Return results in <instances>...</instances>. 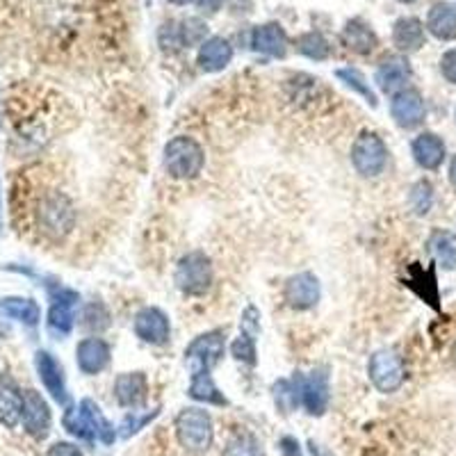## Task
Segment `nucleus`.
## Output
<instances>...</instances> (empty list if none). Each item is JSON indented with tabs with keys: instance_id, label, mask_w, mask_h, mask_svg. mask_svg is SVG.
<instances>
[{
	"instance_id": "obj_41",
	"label": "nucleus",
	"mask_w": 456,
	"mask_h": 456,
	"mask_svg": "<svg viewBox=\"0 0 456 456\" xmlns=\"http://www.w3.org/2000/svg\"><path fill=\"white\" fill-rule=\"evenodd\" d=\"M171 5H190V3H194V0H169Z\"/></svg>"
},
{
	"instance_id": "obj_2",
	"label": "nucleus",
	"mask_w": 456,
	"mask_h": 456,
	"mask_svg": "<svg viewBox=\"0 0 456 456\" xmlns=\"http://www.w3.org/2000/svg\"><path fill=\"white\" fill-rule=\"evenodd\" d=\"M162 162L171 178L176 181H192L206 167V151L194 137L178 135L165 144Z\"/></svg>"
},
{
	"instance_id": "obj_39",
	"label": "nucleus",
	"mask_w": 456,
	"mask_h": 456,
	"mask_svg": "<svg viewBox=\"0 0 456 456\" xmlns=\"http://www.w3.org/2000/svg\"><path fill=\"white\" fill-rule=\"evenodd\" d=\"M199 3V7H201V10H208V12H217L219 7H222V3L224 0H197Z\"/></svg>"
},
{
	"instance_id": "obj_6",
	"label": "nucleus",
	"mask_w": 456,
	"mask_h": 456,
	"mask_svg": "<svg viewBox=\"0 0 456 456\" xmlns=\"http://www.w3.org/2000/svg\"><path fill=\"white\" fill-rule=\"evenodd\" d=\"M48 295H51V308H48L46 320L48 331L55 338H67L76 327V308L80 304V295L60 283L51 285Z\"/></svg>"
},
{
	"instance_id": "obj_19",
	"label": "nucleus",
	"mask_w": 456,
	"mask_h": 456,
	"mask_svg": "<svg viewBox=\"0 0 456 456\" xmlns=\"http://www.w3.org/2000/svg\"><path fill=\"white\" fill-rule=\"evenodd\" d=\"M411 153H413V160L427 171L438 169L447 156L445 142L436 133H422V135L415 137L413 144H411Z\"/></svg>"
},
{
	"instance_id": "obj_7",
	"label": "nucleus",
	"mask_w": 456,
	"mask_h": 456,
	"mask_svg": "<svg viewBox=\"0 0 456 456\" xmlns=\"http://www.w3.org/2000/svg\"><path fill=\"white\" fill-rule=\"evenodd\" d=\"M368 374L379 393H395V390L402 388L406 379L404 361L395 349H379L370 356Z\"/></svg>"
},
{
	"instance_id": "obj_29",
	"label": "nucleus",
	"mask_w": 456,
	"mask_h": 456,
	"mask_svg": "<svg viewBox=\"0 0 456 456\" xmlns=\"http://www.w3.org/2000/svg\"><path fill=\"white\" fill-rule=\"evenodd\" d=\"M297 51H299L301 55H306L308 60L324 62V60H329V55H331V44L327 42V37L322 35V32L311 30L297 39Z\"/></svg>"
},
{
	"instance_id": "obj_31",
	"label": "nucleus",
	"mask_w": 456,
	"mask_h": 456,
	"mask_svg": "<svg viewBox=\"0 0 456 456\" xmlns=\"http://www.w3.org/2000/svg\"><path fill=\"white\" fill-rule=\"evenodd\" d=\"M409 203H411V210H413L415 215L425 217V215L431 210V206H434V187H431V183L429 181L415 183V185L411 187Z\"/></svg>"
},
{
	"instance_id": "obj_4",
	"label": "nucleus",
	"mask_w": 456,
	"mask_h": 456,
	"mask_svg": "<svg viewBox=\"0 0 456 456\" xmlns=\"http://www.w3.org/2000/svg\"><path fill=\"white\" fill-rule=\"evenodd\" d=\"M215 272H213V260L208 258L203 251H190L183 256L176 265V288L187 297H203L210 285H213Z\"/></svg>"
},
{
	"instance_id": "obj_24",
	"label": "nucleus",
	"mask_w": 456,
	"mask_h": 456,
	"mask_svg": "<svg viewBox=\"0 0 456 456\" xmlns=\"http://www.w3.org/2000/svg\"><path fill=\"white\" fill-rule=\"evenodd\" d=\"M342 44L356 55H370L377 51L379 39L368 23H363L361 19H352L342 28Z\"/></svg>"
},
{
	"instance_id": "obj_14",
	"label": "nucleus",
	"mask_w": 456,
	"mask_h": 456,
	"mask_svg": "<svg viewBox=\"0 0 456 456\" xmlns=\"http://www.w3.org/2000/svg\"><path fill=\"white\" fill-rule=\"evenodd\" d=\"M411 76H413V71H411V64L404 55H388L377 67L374 83L384 94H397L406 89Z\"/></svg>"
},
{
	"instance_id": "obj_42",
	"label": "nucleus",
	"mask_w": 456,
	"mask_h": 456,
	"mask_svg": "<svg viewBox=\"0 0 456 456\" xmlns=\"http://www.w3.org/2000/svg\"><path fill=\"white\" fill-rule=\"evenodd\" d=\"M399 3H406V5H411V3H418V0H399Z\"/></svg>"
},
{
	"instance_id": "obj_37",
	"label": "nucleus",
	"mask_w": 456,
	"mask_h": 456,
	"mask_svg": "<svg viewBox=\"0 0 456 456\" xmlns=\"http://www.w3.org/2000/svg\"><path fill=\"white\" fill-rule=\"evenodd\" d=\"M46 456H83V452L73 445V443H55V445L48 450Z\"/></svg>"
},
{
	"instance_id": "obj_34",
	"label": "nucleus",
	"mask_w": 456,
	"mask_h": 456,
	"mask_svg": "<svg viewBox=\"0 0 456 456\" xmlns=\"http://www.w3.org/2000/svg\"><path fill=\"white\" fill-rule=\"evenodd\" d=\"M158 413H160V409H153V411H146V413H137V411H133V413L126 415L124 425H121V429H124V436L128 438V436L137 434L140 429H144L146 425H149L153 418H158Z\"/></svg>"
},
{
	"instance_id": "obj_28",
	"label": "nucleus",
	"mask_w": 456,
	"mask_h": 456,
	"mask_svg": "<svg viewBox=\"0 0 456 456\" xmlns=\"http://www.w3.org/2000/svg\"><path fill=\"white\" fill-rule=\"evenodd\" d=\"M427 249L443 270H456V233L436 228L427 240Z\"/></svg>"
},
{
	"instance_id": "obj_11",
	"label": "nucleus",
	"mask_w": 456,
	"mask_h": 456,
	"mask_svg": "<svg viewBox=\"0 0 456 456\" xmlns=\"http://www.w3.org/2000/svg\"><path fill=\"white\" fill-rule=\"evenodd\" d=\"M35 368L39 379H42L46 393L55 399L57 404H67L69 390H67V377H64L62 363L53 356L46 349H39L35 354Z\"/></svg>"
},
{
	"instance_id": "obj_3",
	"label": "nucleus",
	"mask_w": 456,
	"mask_h": 456,
	"mask_svg": "<svg viewBox=\"0 0 456 456\" xmlns=\"http://www.w3.org/2000/svg\"><path fill=\"white\" fill-rule=\"evenodd\" d=\"M64 427H67L69 434L85 438V441H92V438H99L101 443L110 445L117 438V431L110 425V420L103 415V411L94 404L92 399H83L78 409H69L64 413Z\"/></svg>"
},
{
	"instance_id": "obj_36",
	"label": "nucleus",
	"mask_w": 456,
	"mask_h": 456,
	"mask_svg": "<svg viewBox=\"0 0 456 456\" xmlns=\"http://www.w3.org/2000/svg\"><path fill=\"white\" fill-rule=\"evenodd\" d=\"M441 73L447 83L456 85V48H450V51L443 53L441 57Z\"/></svg>"
},
{
	"instance_id": "obj_26",
	"label": "nucleus",
	"mask_w": 456,
	"mask_h": 456,
	"mask_svg": "<svg viewBox=\"0 0 456 456\" xmlns=\"http://www.w3.org/2000/svg\"><path fill=\"white\" fill-rule=\"evenodd\" d=\"M0 313L10 320L21 322L23 327H37L42 320V308L30 297H3L0 299Z\"/></svg>"
},
{
	"instance_id": "obj_43",
	"label": "nucleus",
	"mask_w": 456,
	"mask_h": 456,
	"mask_svg": "<svg viewBox=\"0 0 456 456\" xmlns=\"http://www.w3.org/2000/svg\"><path fill=\"white\" fill-rule=\"evenodd\" d=\"M0 219H3V206H0Z\"/></svg>"
},
{
	"instance_id": "obj_12",
	"label": "nucleus",
	"mask_w": 456,
	"mask_h": 456,
	"mask_svg": "<svg viewBox=\"0 0 456 456\" xmlns=\"http://www.w3.org/2000/svg\"><path fill=\"white\" fill-rule=\"evenodd\" d=\"M23 429L37 438V441H44L51 431V406H48L46 399L42 397V393L37 390H26L23 393V415H21Z\"/></svg>"
},
{
	"instance_id": "obj_13",
	"label": "nucleus",
	"mask_w": 456,
	"mask_h": 456,
	"mask_svg": "<svg viewBox=\"0 0 456 456\" xmlns=\"http://www.w3.org/2000/svg\"><path fill=\"white\" fill-rule=\"evenodd\" d=\"M133 329H135V336L140 338L146 345H167L171 336V324L167 313H162L160 308L156 306H146L142 308L135 315V322H133Z\"/></svg>"
},
{
	"instance_id": "obj_33",
	"label": "nucleus",
	"mask_w": 456,
	"mask_h": 456,
	"mask_svg": "<svg viewBox=\"0 0 456 456\" xmlns=\"http://www.w3.org/2000/svg\"><path fill=\"white\" fill-rule=\"evenodd\" d=\"M206 35H208V26L201 21V19H197V16L185 19V21L181 23V28H178L181 46H194V44L201 46V44L206 42Z\"/></svg>"
},
{
	"instance_id": "obj_25",
	"label": "nucleus",
	"mask_w": 456,
	"mask_h": 456,
	"mask_svg": "<svg viewBox=\"0 0 456 456\" xmlns=\"http://www.w3.org/2000/svg\"><path fill=\"white\" fill-rule=\"evenodd\" d=\"M427 30L441 39V42H454L456 39V5L452 3H436L427 14Z\"/></svg>"
},
{
	"instance_id": "obj_27",
	"label": "nucleus",
	"mask_w": 456,
	"mask_h": 456,
	"mask_svg": "<svg viewBox=\"0 0 456 456\" xmlns=\"http://www.w3.org/2000/svg\"><path fill=\"white\" fill-rule=\"evenodd\" d=\"M23 415V395L16 390L14 384L0 379V425L14 429L21 422Z\"/></svg>"
},
{
	"instance_id": "obj_21",
	"label": "nucleus",
	"mask_w": 456,
	"mask_h": 456,
	"mask_svg": "<svg viewBox=\"0 0 456 456\" xmlns=\"http://www.w3.org/2000/svg\"><path fill=\"white\" fill-rule=\"evenodd\" d=\"M231 60H233V46L224 37H210V39H206L201 44V48H199L197 55L199 67L206 73L224 71L231 64Z\"/></svg>"
},
{
	"instance_id": "obj_18",
	"label": "nucleus",
	"mask_w": 456,
	"mask_h": 456,
	"mask_svg": "<svg viewBox=\"0 0 456 456\" xmlns=\"http://www.w3.org/2000/svg\"><path fill=\"white\" fill-rule=\"evenodd\" d=\"M258 311L256 306H249L244 311L242 322H240V336L231 345V354L238 358L240 363L256 365V336H258Z\"/></svg>"
},
{
	"instance_id": "obj_10",
	"label": "nucleus",
	"mask_w": 456,
	"mask_h": 456,
	"mask_svg": "<svg viewBox=\"0 0 456 456\" xmlns=\"http://www.w3.org/2000/svg\"><path fill=\"white\" fill-rule=\"evenodd\" d=\"M320 295V279L313 272H299L283 285V299L295 311H308V308L317 306Z\"/></svg>"
},
{
	"instance_id": "obj_8",
	"label": "nucleus",
	"mask_w": 456,
	"mask_h": 456,
	"mask_svg": "<svg viewBox=\"0 0 456 456\" xmlns=\"http://www.w3.org/2000/svg\"><path fill=\"white\" fill-rule=\"evenodd\" d=\"M386 162H388V149H386L384 140L372 130H363L352 146L354 169L361 176L374 178L386 169Z\"/></svg>"
},
{
	"instance_id": "obj_16",
	"label": "nucleus",
	"mask_w": 456,
	"mask_h": 456,
	"mask_svg": "<svg viewBox=\"0 0 456 456\" xmlns=\"http://www.w3.org/2000/svg\"><path fill=\"white\" fill-rule=\"evenodd\" d=\"M301 404L311 415H322L329 406V374L327 370H313L306 379L299 377Z\"/></svg>"
},
{
	"instance_id": "obj_17",
	"label": "nucleus",
	"mask_w": 456,
	"mask_h": 456,
	"mask_svg": "<svg viewBox=\"0 0 456 456\" xmlns=\"http://www.w3.org/2000/svg\"><path fill=\"white\" fill-rule=\"evenodd\" d=\"M110 356L112 349L103 338H85L76 347V363L83 374H101L110 365Z\"/></svg>"
},
{
	"instance_id": "obj_9",
	"label": "nucleus",
	"mask_w": 456,
	"mask_h": 456,
	"mask_svg": "<svg viewBox=\"0 0 456 456\" xmlns=\"http://www.w3.org/2000/svg\"><path fill=\"white\" fill-rule=\"evenodd\" d=\"M390 114H393L395 124L399 128H418V126L425 121L427 117V105L422 94L418 89H402V92L393 94V101H390Z\"/></svg>"
},
{
	"instance_id": "obj_15",
	"label": "nucleus",
	"mask_w": 456,
	"mask_h": 456,
	"mask_svg": "<svg viewBox=\"0 0 456 456\" xmlns=\"http://www.w3.org/2000/svg\"><path fill=\"white\" fill-rule=\"evenodd\" d=\"M39 219H42V226L46 233H67L73 224L71 203H69V199L62 197V194H48L42 201V206H39Z\"/></svg>"
},
{
	"instance_id": "obj_38",
	"label": "nucleus",
	"mask_w": 456,
	"mask_h": 456,
	"mask_svg": "<svg viewBox=\"0 0 456 456\" xmlns=\"http://www.w3.org/2000/svg\"><path fill=\"white\" fill-rule=\"evenodd\" d=\"M281 452H283L285 456H301L299 443H297L295 438H283V441H281Z\"/></svg>"
},
{
	"instance_id": "obj_1",
	"label": "nucleus",
	"mask_w": 456,
	"mask_h": 456,
	"mask_svg": "<svg viewBox=\"0 0 456 456\" xmlns=\"http://www.w3.org/2000/svg\"><path fill=\"white\" fill-rule=\"evenodd\" d=\"M226 349V336L222 331H208L194 338L185 349L187 363H192V384H190V397L208 404H226V397L213 381V368L222 361Z\"/></svg>"
},
{
	"instance_id": "obj_22",
	"label": "nucleus",
	"mask_w": 456,
	"mask_h": 456,
	"mask_svg": "<svg viewBox=\"0 0 456 456\" xmlns=\"http://www.w3.org/2000/svg\"><path fill=\"white\" fill-rule=\"evenodd\" d=\"M427 42L425 26L415 16H402L393 26V44L399 53L420 51Z\"/></svg>"
},
{
	"instance_id": "obj_23",
	"label": "nucleus",
	"mask_w": 456,
	"mask_h": 456,
	"mask_svg": "<svg viewBox=\"0 0 456 456\" xmlns=\"http://www.w3.org/2000/svg\"><path fill=\"white\" fill-rule=\"evenodd\" d=\"M288 35H285L283 26L281 23H265L258 26L251 35V46L256 53H263V55L270 57H283L288 53Z\"/></svg>"
},
{
	"instance_id": "obj_40",
	"label": "nucleus",
	"mask_w": 456,
	"mask_h": 456,
	"mask_svg": "<svg viewBox=\"0 0 456 456\" xmlns=\"http://www.w3.org/2000/svg\"><path fill=\"white\" fill-rule=\"evenodd\" d=\"M450 181H452V185L456 187V156L452 158V165H450Z\"/></svg>"
},
{
	"instance_id": "obj_35",
	"label": "nucleus",
	"mask_w": 456,
	"mask_h": 456,
	"mask_svg": "<svg viewBox=\"0 0 456 456\" xmlns=\"http://www.w3.org/2000/svg\"><path fill=\"white\" fill-rule=\"evenodd\" d=\"M85 327L87 329H96V331H101V329H105L110 324V315L108 311H105L101 304H94V306L87 308V313H85Z\"/></svg>"
},
{
	"instance_id": "obj_30",
	"label": "nucleus",
	"mask_w": 456,
	"mask_h": 456,
	"mask_svg": "<svg viewBox=\"0 0 456 456\" xmlns=\"http://www.w3.org/2000/svg\"><path fill=\"white\" fill-rule=\"evenodd\" d=\"M338 78L342 80V83L347 85L349 89H354L356 94H361L365 99V103L370 105V108H377V92L372 89V85L368 83V78H365L363 73L358 71V69H352V67H345V69H338L336 71Z\"/></svg>"
},
{
	"instance_id": "obj_32",
	"label": "nucleus",
	"mask_w": 456,
	"mask_h": 456,
	"mask_svg": "<svg viewBox=\"0 0 456 456\" xmlns=\"http://www.w3.org/2000/svg\"><path fill=\"white\" fill-rule=\"evenodd\" d=\"M224 456H265L263 445L251 434H238L228 441Z\"/></svg>"
},
{
	"instance_id": "obj_5",
	"label": "nucleus",
	"mask_w": 456,
	"mask_h": 456,
	"mask_svg": "<svg viewBox=\"0 0 456 456\" xmlns=\"http://www.w3.org/2000/svg\"><path fill=\"white\" fill-rule=\"evenodd\" d=\"M176 436L183 450L203 454L213 445V420L203 409H185L176 418Z\"/></svg>"
},
{
	"instance_id": "obj_20",
	"label": "nucleus",
	"mask_w": 456,
	"mask_h": 456,
	"mask_svg": "<svg viewBox=\"0 0 456 456\" xmlns=\"http://www.w3.org/2000/svg\"><path fill=\"white\" fill-rule=\"evenodd\" d=\"M146 393H149V381L144 372H126L114 381V397L126 409H137L144 404Z\"/></svg>"
}]
</instances>
